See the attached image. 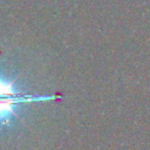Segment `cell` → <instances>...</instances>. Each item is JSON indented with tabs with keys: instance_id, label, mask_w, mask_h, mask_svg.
<instances>
[{
	"instance_id": "1",
	"label": "cell",
	"mask_w": 150,
	"mask_h": 150,
	"mask_svg": "<svg viewBox=\"0 0 150 150\" xmlns=\"http://www.w3.org/2000/svg\"><path fill=\"white\" fill-rule=\"evenodd\" d=\"M61 98V96H50V95H32V94H19L14 96H4L0 97V124L9 123L14 116L15 109L20 104L33 103V102H43L48 100Z\"/></svg>"
},
{
	"instance_id": "2",
	"label": "cell",
	"mask_w": 150,
	"mask_h": 150,
	"mask_svg": "<svg viewBox=\"0 0 150 150\" xmlns=\"http://www.w3.org/2000/svg\"><path fill=\"white\" fill-rule=\"evenodd\" d=\"M19 94H21V93H19L16 90V88L14 87V82L13 81L5 80L0 75V97H4V96H14V95H19Z\"/></svg>"
}]
</instances>
